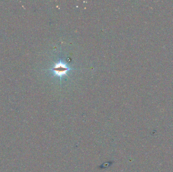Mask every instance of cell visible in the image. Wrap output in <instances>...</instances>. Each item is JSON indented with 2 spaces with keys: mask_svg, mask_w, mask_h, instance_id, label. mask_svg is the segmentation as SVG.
Returning <instances> with one entry per match:
<instances>
[{
  "mask_svg": "<svg viewBox=\"0 0 173 172\" xmlns=\"http://www.w3.org/2000/svg\"><path fill=\"white\" fill-rule=\"evenodd\" d=\"M72 70L65 63L61 61L55 64L51 70L55 75L61 77L63 75H66L68 71Z\"/></svg>",
  "mask_w": 173,
  "mask_h": 172,
  "instance_id": "cell-1",
  "label": "cell"
}]
</instances>
